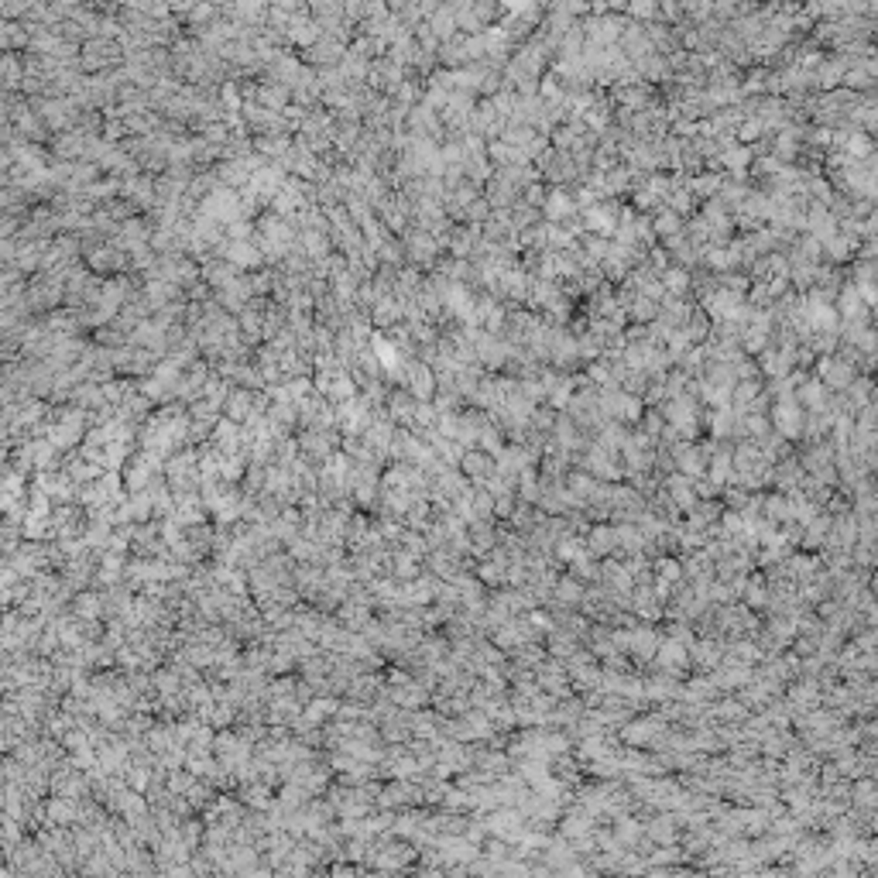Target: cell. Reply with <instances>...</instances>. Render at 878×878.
Segmentation results:
<instances>
[{
	"label": "cell",
	"mask_w": 878,
	"mask_h": 878,
	"mask_svg": "<svg viewBox=\"0 0 878 878\" xmlns=\"http://www.w3.org/2000/svg\"><path fill=\"white\" fill-rule=\"evenodd\" d=\"M460 467H463V474H467V477L480 480V484L498 470V467H494V460H491V453H484V450L463 453V456H460Z\"/></svg>",
	"instance_id": "6da1fadb"
},
{
	"label": "cell",
	"mask_w": 878,
	"mask_h": 878,
	"mask_svg": "<svg viewBox=\"0 0 878 878\" xmlns=\"http://www.w3.org/2000/svg\"><path fill=\"white\" fill-rule=\"evenodd\" d=\"M614 542H617V532H611V529L601 525V529L590 532V553H594V556H608L614 549Z\"/></svg>",
	"instance_id": "7a4b0ae2"
},
{
	"label": "cell",
	"mask_w": 878,
	"mask_h": 878,
	"mask_svg": "<svg viewBox=\"0 0 878 878\" xmlns=\"http://www.w3.org/2000/svg\"><path fill=\"white\" fill-rule=\"evenodd\" d=\"M669 491H672V505H676V508H693V505H696V498H693L690 480L672 477V480H669Z\"/></svg>",
	"instance_id": "3957f363"
},
{
	"label": "cell",
	"mask_w": 878,
	"mask_h": 878,
	"mask_svg": "<svg viewBox=\"0 0 878 878\" xmlns=\"http://www.w3.org/2000/svg\"><path fill=\"white\" fill-rule=\"evenodd\" d=\"M556 601L559 604H577V601H584V590H580V584H577L573 577H566V580H559V587H556Z\"/></svg>",
	"instance_id": "277c9868"
},
{
	"label": "cell",
	"mask_w": 878,
	"mask_h": 878,
	"mask_svg": "<svg viewBox=\"0 0 878 878\" xmlns=\"http://www.w3.org/2000/svg\"><path fill=\"white\" fill-rule=\"evenodd\" d=\"M648 837H652V841H663V844H669V841H672V824H669L665 817H663V820H652V824H648Z\"/></svg>",
	"instance_id": "5b68a950"
}]
</instances>
